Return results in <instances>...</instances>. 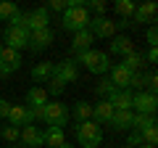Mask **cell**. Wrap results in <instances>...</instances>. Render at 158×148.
<instances>
[{"label":"cell","instance_id":"cell-19","mask_svg":"<svg viewBox=\"0 0 158 148\" xmlns=\"http://www.w3.org/2000/svg\"><path fill=\"white\" fill-rule=\"evenodd\" d=\"M113 111H116V108L108 101H98L95 106H92V122H95V124H108L111 116H113Z\"/></svg>","mask_w":158,"mask_h":148},{"label":"cell","instance_id":"cell-36","mask_svg":"<svg viewBox=\"0 0 158 148\" xmlns=\"http://www.w3.org/2000/svg\"><path fill=\"white\" fill-rule=\"evenodd\" d=\"M127 146H132V148H140V146H142V135H140V132H135V130H129Z\"/></svg>","mask_w":158,"mask_h":148},{"label":"cell","instance_id":"cell-21","mask_svg":"<svg viewBox=\"0 0 158 148\" xmlns=\"http://www.w3.org/2000/svg\"><path fill=\"white\" fill-rule=\"evenodd\" d=\"M69 116H74V119H77V124H79V122H90V119H92V103L77 101L71 108H69Z\"/></svg>","mask_w":158,"mask_h":148},{"label":"cell","instance_id":"cell-17","mask_svg":"<svg viewBox=\"0 0 158 148\" xmlns=\"http://www.w3.org/2000/svg\"><path fill=\"white\" fill-rule=\"evenodd\" d=\"M19 140H21L27 148H40L42 146V130H37L34 124H27V127H21V132H19Z\"/></svg>","mask_w":158,"mask_h":148},{"label":"cell","instance_id":"cell-37","mask_svg":"<svg viewBox=\"0 0 158 148\" xmlns=\"http://www.w3.org/2000/svg\"><path fill=\"white\" fill-rule=\"evenodd\" d=\"M48 11L63 13V11H66V0H50V3H48Z\"/></svg>","mask_w":158,"mask_h":148},{"label":"cell","instance_id":"cell-2","mask_svg":"<svg viewBox=\"0 0 158 148\" xmlns=\"http://www.w3.org/2000/svg\"><path fill=\"white\" fill-rule=\"evenodd\" d=\"M77 140H79V146L82 148H98L103 143V130H100V124H95V122H79L77 124Z\"/></svg>","mask_w":158,"mask_h":148},{"label":"cell","instance_id":"cell-24","mask_svg":"<svg viewBox=\"0 0 158 148\" xmlns=\"http://www.w3.org/2000/svg\"><path fill=\"white\" fill-rule=\"evenodd\" d=\"M48 103V93L42 90V87H32V90L27 93V103H24V106H29L34 111V108H42Z\"/></svg>","mask_w":158,"mask_h":148},{"label":"cell","instance_id":"cell-12","mask_svg":"<svg viewBox=\"0 0 158 148\" xmlns=\"http://www.w3.org/2000/svg\"><path fill=\"white\" fill-rule=\"evenodd\" d=\"M158 16V6L156 3H142V6H135V13H132V24H156Z\"/></svg>","mask_w":158,"mask_h":148},{"label":"cell","instance_id":"cell-27","mask_svg":"<svg viewBox=\"0 0 158 148\" xmlns=\"http://www.w3.org/2000/svg\"><path fill=\"white\" fill-rule=\"evenodd\" d=\"M113 11L121 16V21H127V19L135 13V3H132V0H116V3H113Z\"/></svg>","mask_w":158,"mask_h":148},{"label":"cell","instance_id":"cell-25","mask_svg":"<svg viewBox=\"0 0 158 148\" xmlns=\"http://www.w3.org/2000/svg\"><path fill=\"white\" fill-rule=\"evenodd\" d=\"M121 66H127L132 74H135V72H142V66H145V56L135 50V53H129V56L121 58Z\"/></svg>","mask_w":158,"mask_h":148},{"label":"cell","instance_id":"cell-39","mask_svg":"<svg viewBox=\"0 0 158 148\" xmlns=\"http://www.w3.org/2000/svg\"><path fill=\"white\" fill-rule=\"evenodd\" d=\"M156 61H158V48H150L145 53V63H156Z\"/></svg>","mask_w":158,"mask_h":148},{"label":"cell","instance_id":"cell-33","mask_svg":"<svg viewBox=\"0 0 158 148\" xmlns=\"http://www.w3.org/2000/svg\"><path fill=\"white\" fill-rule=\"evenodd\" d=\"M142 135V143H145V146H156V140H158V130L156 127H148L145 132H140Z\"/></svg>","mask_w":158,"mask_h":148},{"label":"cell","instance_id":"cell-18","mask_svg":"<svg viewBox=\"0 0 158 148\" xmlns=\"http://www.w3.org/2000/svg\"><path fill=\"white\" fill-rule=\"evenodd\" d=\"M92 42H95V37H92V32L90 29H82V32H74V40H71V50L77 53H85V50H90L92 48Z\"/></svg>","mask_w":158,"mask_h":148},{"label":"cell","instance_id":"cell-30","mask_svg":"<svg viewBox=\"0 0 158 148\" xmlns=\"http://www.w3.org/2000/svg\"><path fill=\"white\" fill-rule=\"evenodd\" d=\"M19 13V8L13 6V3H0V21H8L11 24V19Z\"/></svg>","mask_w":158,"mask_h":148},{"label":"cell","instance_id":"cell-43","mask_svg":"<svg viewBox=\"0 0 158 148\" xmlns=\"http://www.w3.org/2000/svg\"><path fill=\"white\" fill-rule=\"evenodd\" d=\"M13 148H16V146H13Z\"/></svg>","mask_w":158,"mask_h":148},{"label":"cell","instance_id":"cell-40","mask_svg":"<svg viewBox=\"0 0 158 148\" xmlns=\"http://www.w3.org/2000/svg\"><path fill=\"white\" fill-rule=\"evenodd\" d=\"M58 148H74V146H71V143H63V146H58Z\"/></svg>","mask_w":158,"mask_h":148},{"label":"cell","instance_id":"cell-41","mask_svg":"<svg viewBox=\"0 0 158 148\" xmlns=\"http://www.w3.org/2000/svg\"><path fill=\"white\" fill-rule=\"evenodd\" d=\"M140 148H156V146H145V143H142V146H140Z\"/></svg>","mask_w":158,"mask_h":148},{"label":"cell","instance_id":"cell-16","mask_svg":"<svg viewBox=\"0 0 158 148\" xmlns=\"http://www.w3.org/2000/svg\"><path fill=\"white\" fill-rule=\"evenodd\" d=\"M48 24H50V11L48 8H34V11H29V32H37V29H48Z\"/></svg>","mask_w":158,"mask_h":148},{"label":"cell","instance_id":"cell-32","mask_svg":"<svg viewBox=\"0 0 158 148\" xmlns=\"http://www.w3.org/2000/svg\"><path fill=\"white\" fill-rule=\"evenodd\" d=\"M19 132H21L19 127H11V124H6L3 130H0V137H3L6 143H16V140H19Z\"/></svg>","mask_w":158,"mask_h":148},{"label":"cell","instance_id":"cell-35","mask_svg":"<svg viewBox=\"0 0 158 148\" xmlns=\"http://www.w3.org/2000/svg\"><path fill=\"white\" fill-rule=\"evenodd\" d=\"M148 45L150 48H158V29H156V24H150V29H148Z\"/></svg>","mask_w":158,"mask_h":148},{"label":"cell","instance_id":"cell-7","mask_svg":"<svg viewBox=\"0 0 158 148\" xmlns=\"http://www.w3.org/2000/svg\"><path fill=\"white\" fill-rule=\"evenodd\" d=\"M3 40H6V48H11V50H24L29 42V32L21 27H11L8 24L6 32H3Z\"/></svg>","mask_w":158,"mask_h":148},{"label":"cell","instance_id":"cell-6","mask_svg":"<svg viewBox=\"0 0 158 148\" xmlns=\"http://www.w3.org/2000/svg\"><path fill=\"white\" fill-rule=\"evenodd\" d=\"M132 111H135V114H156L158 111L156 93H148V90L135 93V95H132Z\"/></svg>","mask_w":158,"mask_h":148},{"label":"cell","instance_id":"cell-4","mask_svg":"<svg viewBox=\"0 0 158 148\" xmlns=\"http://www.w3.org/2000/svg\"><path fill=\"white\" fill-rule=\"evenodd\" d=\"M42 122H45L48 127H66L69 122V106H63L61 101H50L45 103V111H42Z\"/></svg>","mask_w":158,"mask_h":148},{"label":"cell","instance_id":"cell-13","mask_svg":"<svg viewBox=\"0 0 158 148\" xmlns=\"http://www.w3.org/2000/svg\"><path fill=\"white\" fill-rule=\"evenodd\" d=\"M132 119H135V111H132V108H127V111H113L108 127H111L113 132H129L132 130Z\"/></svg>","mask_w":158,"mask_h":148},{"label":"cell","instance_id":"cell-1","mask_svg":"<svg viewBox=\"0 0 158 148\" xmlns=\"http://www.w3.org/2000/svg\"><path fill=\"white\" fill-rule=\"evenodd\" d=\"M77 63H85L87 72H92V74H106L108 69H111V56L103 53V50L90 48V50H85V53L77 56Z\"/></svg>","mask_w":158,"mask_h":148},{"label":"cell","instance_id":"cell-34","mask_svg":"<svg viewBox=\"0 0 158 148\" xmlns=\"http://www.w3.org/2000/svg\"><path fill=\"white\" fill-rule=\"evenodd\" d=\"M129 87H137V90H145V74L142 72H135L129 80Z\"/></svg>","mask_w":158,"mask_h":148},{"label":"cell","instance_id":"cell-10","mask_svg":"<svg viewBox=\"0 0 158 148\" xmlns=\"http://www.w3.org/2000/svg\"><path fill=\"white\" fill-rule=\"evenodd\" d=\"M8 124L11 127H27V124H34V114L29 106H13L11 103V111H8Z\"/></svg>","mask_w":158,"mask_h":148},{"label":"cell","instance_id":"cell-42","mask_svg":"<svg viewBox=\"0 0 158 148\" xmlns=\"http://www.w3.org/2000/svg\"><path fill=\"white\" fill-rule=\"evenodd\" d=\"M0 50H3V42H0Z\"/></svg>","mask_w":158,"mask_h":148},{"label":"cell","instance_id":"cell-8","mask_svg":"<svg viewBox=\"0 0 158 148\" xmlns=\"http://www.w3.org/2000/svg\"><path fill=\"white\" fill-rule=\"evenodd\" d=\"M19 66H21V53L3 45V50H0V77H11L13 72H19Z\"/></svg>","mask_w":158,"mask_h":148},{"label":"cell","instance_id":"cell-28","mask_svg":"<svg viewBox=\"0 0 158 148\" xmlns=\"http://www.w3.org/2000/svg\"><path fill=\"white\" fill-rule=\"evenodd\" d=\"M95 93H98V101H108V98L116 93V87L111 85V80H100L95 85Z\"/></svg>","mask_w":158,"mask_h":148},{"label":"cell","instance_id":"cell-5","mask_svg":"<svg viewBox=\"0 0 158 148\" xmlns=\"http://www.w3.org/2000/svg\"><path fill=\"white\" fill-rule=\"evenodd\" d=\"M87 29L92 32L95 40H111V37H116V32H118V21L106 19V16H95V19H90V27Z\"/></svg>","mask_w":158,"mask_h":148},{"label":"cell","instance_id":"cell-20","mask_svg":"<svg viewBox=\"0 0 158 148\" xmlns=\"http://www.w3.org/2000/svg\"><path fill=\"white\" fill-rule=\"evenodd\" d=\"M132 95H135V93H132L129 87H127V90H116L108 98V103H111L116 111H127V108H132Z\"/></svg>","mask_w":158,"mask_h":148},{"label":"cell","instance_id":"cell-38","mask_svg":"<svg viewBox=\"0 0 158 148\" xmlns=\"http://www.w3.org/2000/svg\"><path fill=\"white\" fill-rule=\"evenodd\" d=\"M8 111H11V103L0 98V119H8Z\"/></svg>","mask_w":158,"mask_h":148},{"label":"cell","instance_id":"cell-3","mask_svg":"<svg viewBox=\"0 0 158 148\" xmlns=\"http://www.w3.org/2000/svg\"><path fill=\"white\" fill-rule=\"evenodd\" d=\"M61 24H63V29H69V32H82V29L90 27V13H87L85 6L66 8V11L61 13Z\"/></svg>","mask_w":158,"mask_h":148},{"label":"cell","instance_id":"cell-9","mask_svg":"<svg viewBox=\"0 0 158 148\" xmlns=\"http://www.w3.org/2000/svg\"><path fill=\"white\" fill-rule=\"evenodd\" d=\"M53 74H56L63 85H69V82H77V80H79V63H77V58H63V61H58V63H56V72H53Z\"/></svg>","mask_w":158,"mask_h":148},{"label":"cell","instance_id":"cell-26","mask_svg":"<svg viewBox=\"0 0 158 148\" xmlns=\"http://www.w3.org/2000/svg\"><path fill=\"white\" fill-rule=\"evenodd\" d=\"M148 127H156V114H135V119H132V130H135V132H145Z\"/></svg>","mask_w":158,"mask_h":148},{"label":"cell","instance_id":"cell-15","mask_svg":"<svg viewBox=\"0 0 158 148\" xmlns=\"http://www.w3.org/2000/svg\"><path fill=\"white\" fill-rule=\"evenodd\" d=\"M108 53H113V56H129V53H135V42L127 37V34H116V37H111V45H108Z\"/></svg>","mask_w":158,"mask_h":148},{"label":"cell","instance_id":"cell-14","mask_svg":"<svg viewBox=\"0 0 158 148\" xmlns=\"http://www.w3.org/2000/svg\"><path fill=\"white\" fill-rule=\"evenodd\" d=\"M108 72H111V77H108V80H111V85L116 87V90H127V87H129L132 72H129L127 66H121V63H113Z\"/></svg>","mask_w":158,"mask_h":148},{"label":"cell","instance_id":"cell-11","mask_svg":"<svg viewBox=\"0 0 158 148\" xmlns=\"http://www.w3.org/2000/svg\"><path fill=\"white\" fill-rule=\"evenodd\" d=\"M50 42H53V29L48 27V29H37V32H29V42H27V48H29L32 53H40V50H45Z\"/></svg>","mask_w":158,"mask_h":148},{"label":"cell","instance_id":"cell-22","mask_svg":"<svg viewBox=\"0 0 158 148\" xmlns=\"http://www.w3.org/2000/svg\"><path fill=\"white\" fill-rule=\"evenodd\" d=\"M66 143V132L61 130V127H48L45 132H42V146H50V148H58Z\"/></svg>","mask_w":158,"mask_h":148},{"label":"cell","instance_id":"cell-23","mask_svg":"<svg viewBox=\"0 0 158 148\" xmlns=\"http://www.w3.org/2000/svg\"><path fill=\"white\" fill-rule=\"evenodd\" d=\"M53 72H56V63L53 61H42V63H34L32 66V80L34 82H45L53 77Z\"/></svg>","mask_w":158,"mask_h":148},{"label":"cell","instance_id":"cell-31","mask_svg":"<svg viewBox=\"0 0 158 148\" xmlns=\"http://www.w3.org/2000/svg\"><path fill=\"white\" fill-rule=\"evenodd\" d=\"M85 8H87V13H95V16H106V11H108V6L103 3V0H90V3H85Z\"/></svg>","mask_w":158,"mask_h":148},{"label":"cell","instance_id":"cell-29","mask_svg":"<svg viewBox=\"0 0 158 148\" xmlns=\"http://www.w3.org/2000/svg\"><path fill=\"white\" fill-rule=\"evenodd\" d=\"M63 90H66V85H63V82H61V80H58V77H56V74H53L50 80H48V90H45V93H48V95H53V98H56V101H58Z\"/></svg>","mask_w":158,"mask_h":148}]
</instances>
